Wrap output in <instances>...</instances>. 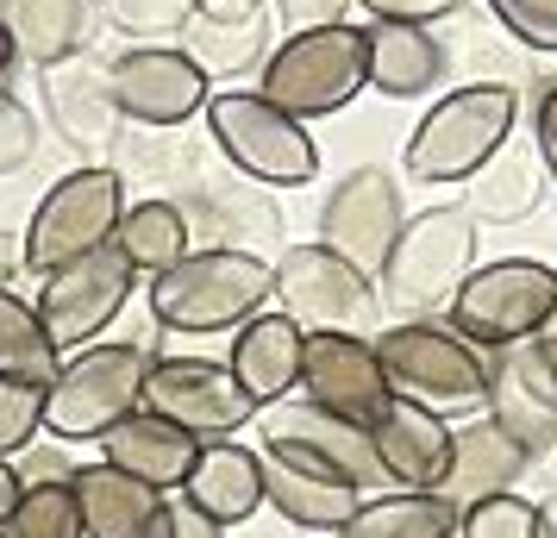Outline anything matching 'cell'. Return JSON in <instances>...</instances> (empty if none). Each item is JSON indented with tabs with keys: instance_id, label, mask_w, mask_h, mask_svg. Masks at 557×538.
<instances>
[{
	"instance_id": "obj_47",
	"label": "cell",
	"mask_w": 557,
	"mask_h": 538,
	"mask_svg": "<svg viewBox=\"0 0 557 538\" xmlns=\"http://www.w3.org/2000/svg\"><path fill=\"white\" fill-rule=\"evenodd\" d=\"M539 358L552 363V376H557V326H552V333H545V338H539Z\"/></svg>"
},
{
	"instance_id": "obj_9",
	"label": "cell",
	"mask_w": 557,
	"mask_h": 538,
	"mask_svg": "<svg viewBox=\"0 0 557 538\" xmlns=\"http://www.w3.org/2000/svg\"><path fill=\"white\" fill-rule=\"evenodd\" d=\"M126 182L107 163H82L70 176H57V188H45V201L26 226V270L51 276L76 257H95L113 245V232L126 220Z\"/></svg>"
},
{
	"instance_id": "obj_20",
	"label": "cell",
	"mask_w": 557,
	"mask_h": 538,
	"mask_svg": "<svg viewBox=\"0 0 557 538\" xmlns=\"http://www.w3.org/2000/svg\"><path fill=\"white\" fill-rule=\"evenodd\" d=\"M301 363H307V333L288 320V313H257L251 326L232 333V358L226 370L238 376V388L251 395L257 413L282 408L295 388H301Z\"/></svg>"
},
{
	"instance_id": "obj_37",
	"label": "cell",
	"mask_w": 557,
	"mask_h": 538,
	"mask_svg": "<svg viewBox=\"0 0 557 538\" xmlns=\"http://www.w3.org/2000/svg\"><path fill=\"white\" fill-rule=\"evenodd\" d=\"M32 157H38V120L20 95L0 88V176H20Z\"/></svg>"
},
{
	"instance_id": "obj_12",
	"label": "cell",
	"mask_w": 557,
	"mask_h": 538,
	"mask_svg": "<svg viewBox=\"0 0 557 538\" xmlns=\"http://www.w3.org/2000/svg\"><path fill=\"white\" fill-rule=\"evenodd\" d=\"M132 288H138V276L126 270V257L107 245L95 257H76V263L51 270L32 308H38V320H45V333H51L57 351L76 358L88 345H101V333L126 313Z\"/></svg>"
},
{
	"instance_id": "obj_7",
	"label": "cell",
	"mask_w": 557,
	"mask_h": 538,
	"mask_svg": "<svg viewBox=\"0 0 557 538\" xmlns=\"http://www.w3.org/2000/svg\"><path fill=\"white\" fill-rule=\"evenodd\" d=\"M207 132L226 151V163L257 188H307L320 176V145L301 120L270 107L257 88H213Z\"/></svg>"
},
{
	"instance_id": "obj_22",
	"label": "cell",
	"mask_w": 557,
	"mask_h": 538,
	"mask_svg": "<svg viewBox=\"0 0 557 538\" xmlns=\"http://www.w3.org/2000/svg\"><path fill=\"white\" fill-rule=\"evenodd\" d=\"M263 501H270V513L288 533H313V538H338L345 520L363 508L357 488L332 483V476H313V470H301L288 458H270V451H263Z\"/></svg>"
},
{
	"instance_id": "obj_4",
	"label": "cell",
	"mask_w": 557,
	"mask_h": 538,
	"mask_svg": "<svg viewBox=\"0 0 557 538\" xmlns=\"http://www.w3.org/2000/svg\"><path fill=\"white\" fill-rule=\"evenodd\" d=\"M157 370L151 345H88L63 358L51 395H45V433L57 445H101L120 420L145 408V383Z\"/></svg>"
},
{
	"instance_id": "obj_41",
	"label": "cell",
	"mask_w": 557,
	"mask_h": 538,
	"mask_svg": "<svg viewBox=\"0 0 557 538\" xmlns=\"http://www.w3.org/2000/svg\"><path fill=\"white\" fill-rule=\"evenodd\" d=\"M532 151H539V163L557 188V76L539 88V107H532Z\"/></svg>"
},
{
	"instance_id": "obj_29",
	"label": "cell",
	"mask_w": 557,
	"mask_h": 538,
	"mask_svg": "<svg viewBox=\"0 0 557 538\" xmlns=\"http://www.w3.org/2000/svg\"><path fill=\"white\" fill-rule=\"evenodd\" d=\"M88 20H95V0H20L7 26L20 57H32L38 70H63L88 45Z\"/></svg>"
},
{
	"instance_id": "obj_42",
	"label": "cell",
	"mask_w": 557,
	"mask_h": 538,
	"mask_svg": "<svg viewBox=\"0 0 557 538\" xmlns=\"http://www.w3.org/2000/svg\"><path fill=\"white\" fill-rule=\"evenodd\" d=\"M263 0H188V13L207 20V26H251Z\"/></svg>"
},
{
	"instance_id": "obj_3",
	"label": "cell",
	"mask_w": 557,
	"mask_h": 538,
	"mask_svg": "<svg viewBox=\"0 0 557 538\" xmlns=\"http://www.w3.org/2000/svg\"><path fill=\"white\" fill-rule=\"evenodd\" d=\"M370 345H376L388 388L407 395V401H420V408L470 413L488 401V370H495V358L482 345H470L451 320H395Z\"/></svg>"
},
{
	"instance_id": "obj_10",
	"label": "cell",
	"mask_w": 557,
	"mask_h": 538,
	"mask_svg": "<svg viewBox=\"0 0 557 538\" xmlns=\"http://www.w3.org/2000/svg\"><path fill=\"white\" fill-rule=\"evenodd\" d=\"M376 295L382 288L326 245H288L276 257V301L301 333L376 338Z\"/></svg>"
},
{
	"instance_id": "obj_40",
	"label": "cell",
	"mask_w": 557,
	"mask_h": 538,
	"mask_svg": "<svg viewBox=\"0 0 557 538\" xmlns=\"http://www.w3.org/2000/svg\"><path fill=\"white\" fill-rule=\"evenodd\" d=\"M345 7L351 0H276L282 26L288 38H301V32H326V26H345Z\"/></svg>"
},
{
	"instance_id": "obj_43",
	"label": "cell",
	"mask_w": 557,
	"mask_h": 538,
	"mask_svg": "<svg viewBox=\"0 0 557 538\" xmlns=\"http://www.w3.org/2000/svg\"><path fill=\"white\" fill-rule=\"evenodd\" d=\"M26 270V238H13V232H0V288L13 283Z\"/></svg>"
},
{
	"instance_id": "obj_11",
	"label": "cell",
	"mask_w": 557,
	"mask_h": 538,
	"mask_svg": "<svg viewBox=\"0 0 557 538\" xmlns=\"http://www.w3.org/2000/svg\"><path fill=\"white\" fill-rule=\"evenodd\" d=\"M257 420H263V451L270 458H288L301 470H313V476H332V483L357 488L363 501L376 488H388L376 445H370V426H351V420L313 408V401H282V408L257 413Z\"/></svg>"
},
{
	"instance_id": "obj_1",
	"label": "cell",
	"mask_w": 557,
	"mask_h": 538,
	"mask_svg": "<svg viewBox=\"0 0 557 538\" xmlns=\"http://www.w3.org/2000/svg\"><path fill=\"white\" fill-rule=\"evenodd\" d=\"M151 301V320L170 326V333H238L251 326L257 313H270L276 301V263L251 251H195L182 257L170 276H157L145 288Z\"/></svg>"
},
{
	"instance_id": "obj_21",
	"label": "cell",
	"mask_w": 557,
	"mask_h": 538,
	"mask_svg": "<svg viewBox=\"0 0 557 538\" xmlns=\"http://www.w3.org/2000/svg\"><path fill=\"white\" fill-rule=\"evenodd\" d=\"M182 501L201 508L213 526H251L257 513L270 508V501H263V451H257V445H238V438L201 445Z\"/></svg>"
},
{
	"instance_id": "obj_31",
	"label": "cell",
	"mask_w": 557,
	"mask_h": 538,
	"mask_svg": "<svg viewBox=\"0 0 557 538\" xmlns=\"http://www.w3.org/2000/svg\"><path fill=\"white\" fill-rule=\"evenodd\" d=\"M545 163H539V151L520 157L513 145H507L482 176L463 182V195H470V220H495V226H507V220H527L532 207L545 201Z\"/></svg>"
},
{
	"instance_id": "obj_2",
	"label": "cell",
	"mask_w": 557,
	"mask_h": 538,
	"mask_svg": "<svg viewBox=\"0 0 557 538\" xmlns=\"http://www.w3.org/2000/svg\"><path fill=\"white\" fill-rule=\"evenodd\" d=\"M513 120H520V95H513L507 82L451 88V95L413 126V138H407V157H401L407 176L438 182V188H457V182L482 176V170L513 145Z\"/></svg>"
},
{
	"instance_id": "obj_18",
	"label": "cell",
	"mask_w": 557,
	"mask_h": 538,
	"mask_svg": "<svg viewBox=\"0 0 557 538\" xmlns=\"http://www.w3.org/2000/svg\"><path fill=\"white\" fill-rule=\"evenodd\" d=\"M488 420L532 463L545 458V451H557V376H552V363L539 358V338L532 345H513V351H495V370H488Z\"/></svg>"
},
{
	"instance_id": "obj_23",
	"label": "cell",
	"mask_w": 557,
	"mask_h": 538,
	"mask_svg": "<svg viewBox=\"0 0 557 538\" xmlns=\"http://www.w3.org/2000/svg\"><path fill=\"white\" fill-rule=\"evenodd\" d=\"M451 70V51L432 26H370V95L413 101L432 95Z\"/></svg>"
},
{
	"instance_id": "obj_44",
	"label": "cell",
	"mask_w": 557,
	"mask_h": 538,
	"mask_svg": "<svg viewBox=\"0 0 557 538\" xmlns=\"http://www.w3.org/2000/svg\"><path fill=\"white\" fill-rule=\"evenodd\" d=\"M20 495H26V476H20V463H0V526H7V513L20 508Z\"/></svg>"
},
{
	"instance_id": "obj_28",
	"label": "cell",
	"mask_w": 557,
	"mask_h": 538,
	"mask_svg": "<svg viewBox=\"0 0 557 538\" xmlns=\"http://www.w3.org/2000/svg\"><path fill=\"white\" fill-rule=\"evenodd\" d=\"M457 520H463V508L451 495H401V488H388V495H370L345 520L338 538H457Z\"/></svg>"
},
{
	"instance_id": "obj_46",
	"label": "cell",
	"mask_w": 557,
	"mask_h": 538,
	"mask_svg": "<svg viewBox=\"0 0 557 538\" xmlns=\"http://www.w3.org/2000/svg\"><path fill=\"white\" fill-rule=\"evenodd\" d=\"M13 57H20V45H13V26H7V20H0V76H7V70H13Z\"/></svg>"
},
{
	"instance_id": "obj_38",
	"label": "cell",
	"mask_w": 557,
	"mask_h": 538,
	"mask_svg": "<svg viewBox=\"0 0 557 538\" xmlns=\"http://www.w3.org/2000/svg\"><path fill=\"white\" fill-rule=\"evenodd\" d=\"M357 7L370 13V26H432L457 13V0H357Z\"/></svg>"
},
{
	"instance_id": "obj_27",
	"label": "cell",
	"mask_w": 557,
	"mask_h": 538,
	"mask_svg": "<svg viewBox=\"0 0 557 538\" xmlns=\"http://www.w3.org/2000/svg\"><path fill=\"white\" fill-rule=\"evenodd\" d=\"M113 251L126 257V270L145 276V283L170 276L182 257L195 251V232H188L182 201H132L120 232H113Z\"/></svg>"
},
{
	"instance_id": "obj_33",
	"label": "cell",
	"mask_w": 557,
	"mask_h": 538,
	"mask_svg": "<svg viewBox=\"0 0 557 538\" xmlns=\"http://www.w3.org/2000/svg\"><path fill=\"white\" fill-rule=\"evenodd\" d=\"M457 538H539V501H527V495L470 501L457 520Z\"/></svg>"
},
{
	"instance_id": "obj_32",
	"label": "cell",
	"mask_w": 557,
	"mask_h": 538,
	"mask_svg": "<svg viewBox=\"0 0 557 538\" xmlns=\"http://www.w3.org/2000/svg\"><path fill=\"white\" fill-rule=\"evenodd\" d=\"M0 538H88L76 513V488L70 483H32L20 508L7 513Z\"/></svg>"
},
{
	"instance_id": "obj_24",
	"label": "cell",
	"mask_w": 557,
	"mask_h": 538,
	"mask_svg": "<svg viewBox=\"0 0 557 538\" xmlns=\"http://www.w3.org/2000/svg\"><path fill=\"white\" fill-rule=\"evenodd\" d=\"M70 488H76V513H82V533L88 538H151L157 508L170 501V495H157V488L132 483L120 470H107L101 458L76 463Z\"/></svg>"
},
{
	"instance_id": "obj_45",
	"label": "cell",
	"mask_w": 557,
	"mask_h": 538,
	"mask_svg": "<svg viewBox=\"0 0 557 538\" xmlns=\"http://www.w3.org/2000/svg\"><path fill=\"white\" fill-rule=\"evenodd\" d=\"M539 538H557V495L539 501Z\"/></svg>"
},
{
	"instance_id": "obj_34",
	"label": "cell",
	"mask_w": 557,
	"mask_h": 538,
	"mask_svg": "<svg viewBox=\"0 0 557 538\" xmlns=\"http://www.w3.org/2000/svg\"><path fill=\"white\" fill-rule=\"evenodd\" d=\"M182 38H188L182 51L207 70V82L220 76V70H238V63H251L257 57V32L251 26H207V20H188Z\"/></svg>"
},
{
	"instance_id": "obj_30",
	"label": "cell",
	"mask_w": 557,
	"mask_h": 538,
	"mask_svg": "<svg viewBox=\"0 0 557 538\" xmlns=\"http://www.w3.org/2000/svg\"><path fill=\"white\" fill-rule=\"evenodd\" d=\"M57 370H63V351L51 345L38 308H32L26 295L0 288V383H26V388L51 395Z\"/></svg>"
},
{
	"instance_id": "obj_16",
	"label": "cell",
	"mask_w": 557,
	"mask_h": 538,
	"mask_svg": "<svg viewBox=\"0 0 557 538\" xmlns=\"http://www.w3.org/2000/svg\"><path fill=\"white\" fill-rule=\"evenodd\" d=\"M370 445H376V463H382V483L388 488H401V495H445L451 463H457V426L445 413L395 395L370 420Z\"/></svg>"
},
{
	"instance_id": "obj_19",
	"label": "cell",
	"mask_w": 557,
	"mask_h": 538,
	"mask_svg": "<svg viewBox=\"0 0 557 538\" xmlns=\"http://www.w3.org/2000/svg\"><path fill=\"white\" fill-rule=\"evenodd\" d=\"M95 451H101L107 470H120L132 483L157 488V495H182L188 476H195V458H201V438H188L182 426L157 420L151 408H138L132 420H120Z\"/></svg>"
},
{
	"instance_id": "obj_17",
	"label": "cell",
	"mask_w": 557,
	"mask_h": 538,
	"mask_svg": "<svg viewBox=\"0 0 557 538\" xmlns=\"http://www.w3.org/2000/svg\"><path fill=\"white\" fill-rule=\"evenodd\" d=\"M301 401L338 413L351 426H370L395 388L382 376V358L370 338H351V333H307V363H301Z\"/></svg>"
},
{
	"instance_id": "obj_15",
	"label": "cell",
	"mask_w": 557,
	"mask_h": 538,
	"mask_svg": "<svg viewBox=\"0 0 557 538\" xmlns=\"http://www.w3.org/2000/svg\"><path fill=\"white\" fill-rule=\"evenodd\" d=\"M145 408L157 420L182 426L188 438H201V445L238 438L257 420L251 395L238 388V376H232L226 363H207V358H157L151 383H145Z\"/></svg>"
},
{
	"instance_id": "obj_5",
	"label": "cell",
	"mask_w": 557,
	"mask_h": 538,
	"mask_svg": "<svg viewBox=\"0 0 557 538\" xmlns=\"http://www.w3.org/2000/svg\"><path fill=\"white\" fill-rule=\"evenodd\" d=\"M370 88V26H326V32H301V38H282L263 76H257V95L270 107H282L288 120H326V113H345Z\"/></svg>"
},
{
	"instance_id": "obj_6",
	"label": "cell",
	"mask_w": 557,
	"mask_h": 538,
	"mask_svg": "<svg viewBox=\"0 0 557 538\" xmlns=\"http://www.w3.org/2000/svg\"><path fill=\"white\" fill-rule=\"evenodd\" d=\"M476 276V220L470 207H426L413 213L395 238V257L382 270V301L413 313H451V301L463 295V283Z\"/></svg>"
},
{
	"instance_id": "obj_26",
	"label": "cell",
	"mask_w": 557,
	"mask_h": 538,
	"mask_svg": "<svg viewBox=\"0 0 557 538\" xmlns=\"http://www.w3.org/2000/svg\"><path fill=\"white\" fill-rule=\"evenodd\" d=\"M188 232L201 238V251H257V238H276V207L263 201L257 188H201L182 201Z\"/></svg>"
},
{
	"instance_id": "obj_35",
	"label": "cell",
	"mask_w": 557,
	"mask_h": 538,
	"mask_svg": "<svg viewBox=\"0 0 557 538\" xmlns=\"http://www.w3.org/2000/svg\"><path fill=\"white\" fill-rule=\"evenodd\" d=\"M45 433V388L0 383V463H13L20 451H32Z\"/></svg>"
},
{
	"instance_id": "obj_39",
	"label": "cell",
	"mask_w": 557,
	"mask_h": 538,
	"mask_svg": "<svg viewBox=\"0 0 557 538\" xmlns=\"http://www.w3.org/2000/svg\"><path fill=\"white\" fill-rule=\"evenodd\" d=\"M151 538H226V526H213L201 508H188L182 495H170L151 520Z\"/></svg>"
},
{
	"instance_id": "obj_13",
	"label": "cell",
	"mask_w": 557,
	"mask_h": 538,
	"mask_svg": "<svg viewBox=\"0 0 557 538\" xmlns=\"http://www.w3.org/2000/svg\"><path fill=\"white\" fill-rule=\"evenodd\" d=\"M107 101L120 120L151 132H176L195 113H207L213 101V82L182 45H138V51L113 57L107 70Z\"/></svg>"
},
{
	"instance_id": "obj_36",
	"label": "cell",
	"mask_w": 557,
	"mask_h": 538,
	"mask_svg": "<svg viewBox=\"0 0 557 538\" xmlns=\"http://www.w3.org/2000/svg\"><path fill=\"white\" fill-rule=\"evenodd\" d=\"M488 13H495L527 51H557V0H488Z\"/></svg>"
},
{
	"instance_id": "obj_25",
	"label": "cell",
	"mask_w": 557,
	"mask_h": 538,
	"mask_svg": "<svg viewBox=\"0 0 557 538\" xmlns=\"http://www.w3.org/2000/svg\"><path fill=\"white\" fill-rule=\"evenodd\" d=\"M527 470H532V458L495 426V420H470V426H457V463H451L445 495H451L457 508L488 501V495H513V483H520Z\"/></svg>"
},
{
	"instance_id": "obj_14",
	"label": "cell",
	"mask_w": 557,
	"mask_h": 538,
	"mask_svg": "<svg viewBox=\"0 0 557 538\" xmlns=\"http://www.w3.org/2000/svg\"><path fill=\"white\" fill-rule=\"evenodd\" d=\"M407 213H401V188L388 170H345L338 188L320 207V245L332 257H345L351 270H363L370 283H382L388 257H395V238H401Z\"/></svg>"
},
{
	"instance_id": "obj_8",
	"label": "cell",
	"mask_w": 557,
	"mask_h": 538,
	"mask_svg": "<svg viewBox=\"0 0 557 538\" xmlns=\"http://www.w3.org/2000/svg\"><path fill=\"white\" fill-rule=\"evenodd\" d=\"M445 320L470 345H482L488 358L495 351H513V345H532V338L552 333V320H557V270L539 263V257L476 263V276L463 283V295L451 301Z\"/></svg>"
}]
</instances>
